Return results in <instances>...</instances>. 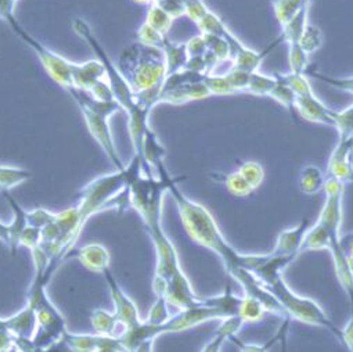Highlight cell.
Segmentation results:
<instances>
[{
	"label": "cell",
	"mask_w": 353,
	"mask_h": 352,
	"mask_svg": "<svg viewBox=\"0 0 353 352\" xmlns=\"http://www.w3.org/2000/svg\"><path fill=\"white\" fill-rule=\"evenodd\" d=\"M179 184H172L168 193L178 206L182 224L190 239L215 253L229 276L233 277L239 271L247 269V254L240 253L226 240L211 211L205 206L186 197Z\"/></svg>",
	"instance_id": "6da1fadb"
},
{
	"label": "cell",
	"mask_w": 353,
	"mask_h": 352,
	"mask_svg": "<svg viewBox=\"0 0 353 352\" xmlns=\"http://www.w3.org/2000/svg\"><path fill=\"white\" fill-rule=\"evenodd\" d=\"M74 31L88 42L90 49L96 53L97 59L101 61L105 70V77L107 81L111 86V90L114 93V99L119 103L122 110L126 111L128 114V128H129V135L133 146V151L136 155L140 154L141 150V143L145 130L150 128L148 124V117L151 110L144 107L137 97V93L133 92L125 77L121 74L118 67L112 63V60L108 57V55L104 52L101 43L93 34V30L90 26L82 20V19H75L72 23Z\"/></svg>",
	"instance_id": "7a4b0ae2"
},
{
	"label": "cell",
	"mask_w": 353,
	"mask_h": 352,
	"mask_svg": "<svg viewBox=\"0 0 353 352\" xmlns=\"http://www.w3.org/2000/svg\"><path fill=\"white\" fill-rule=\"evenodd\" d=\"M31 253L35 265V275L30 287L27 302L34 306L38 319V329L32 341L37 346L45 348L52 342L63 338L68 330L63 313L52 302L48 294V284L50 277H48L46 271L50 260L41 246Z\"/></svg>",
	"instance_id": "3957f363"
},
{
	"label": "cell",
	"mask_w": 353,
	"mask_h": 352,
	"mask_svg": "<svg viewBox=\"0 0 353 352\" xmlns=\"http://www.w3.org/2000/svg\"><path fill=\"white\" fill-rule=\"evenodd\" d=\"M117 67L136 93L162 89L168 77L163 52L140 42L132 43L122 52Z\"/></svg>",
	"instance_id": "277c9868"
},
{
	"label": "cell",
	"mask_w": 353,
	"mask_h": 352,
	"mask_svg": "<svg viewBox=\"0 0 353 352\" xmlns=\"http://www.w3.org/2000/svg\"><path fill=\"white\" fill-rule=\"evenodd\" d=\"M75 104L79 107L85 124L93 136V139L100 144V147L104 150L108 159L115 165L117 170H122L126 165L122 162L115 141L112 137V132L110 128V118L122 110L118 101H103L96 99L90 92L77 89V88H67L65 89Z\"/></svg>",
	"instance_id": "5b68a950"
},
{
	"label": "cell",
	"mask_w": 353,
	"mask_h": 352,
	"mask_svg": "<svg viewBox=\"0 0 353 352\" xmlns=\"http://www.w3.org/2000/svg\"><path fill=\"white\" fill-rule=\"evenodd\" d=\"M265 284L283 306L285 316L310 326L327 329L342 344V329L335 326V323L328 317L324 309L313 298L295 293L287 284L283 275L273 277Z\"/></svg>",
	"instance_id": "8992f818"
},
{
	"label": "cell",
	"mask_w": 353,
	"mask_h": 352,
	"mask_svg": "<svg viewBox=\"0 0 353 352\" xmlns=\"http://www.w3.org/2000/svg\"><path fill=\"white\" fill-rule=\"evenodd\" d=\"M6 23L12 27V30L17 34V37L30 46L37 56L39 57L42 66L45 67L46 72L50 75L53 81H56L59 85H61L64 89L72 86V70L74 64L72 61L64 59L63 56L57 55L43 43H41L37 38H34L28 31L24 30V27L17 21L16 16H10L6 19Z\"/></svg>",
	"instance_id": "52a82bcc"
},
{
	"label": "cell",
	"mask_w": 353,
	"mask_h": 352,
	"mask_svg": "<svg viewBox=\"0 0 353 352\" xmlns=\"http://www.w3.org/2000/svg\"><path fill=\"white\" fill-rule=\"evenodd\" d=\"M148 235L154 243L155 254H157V265L155 273L152 279V290L157 297H165L168 291L169 282L181 273L182 265L179 261L178 251H176L174 244L163 232L162 226L157 229L148 231Z\"/></svg>",
	"instance_id": "ba28073f"
},
{
	"label": "cell",
	"mask_w": 353,
	"mask_h": 352,
	"mask_svg": "<svg viewBox=\"0 0 353 352\" xmlns=\"http://www.w3.org/2000/svg\"><path fill=\"white\" fill-rule=\"evenodd\" d=\"M225 39L228 41L229 46H230V61L233 64V67H237L240 70H244L247 72H255L259 71L263 59L266 57L268 52H270L274 46H277L281 41V38H279L276 42L272 43V46L265 50V52H256L251 48H248L245 43H243L230 30L226 32Z\"/></svg>",
	"instance_id": "9c48e42d"
},
{
	"label": "cell",
	"mask_w": 353,
	"mask_h": 352,
	"mask_svg": "<svg viewBox=\"0 0 353 352\" xmlns=\"http://www.w3.org/2000/svg\"><path fill=\"white\" fill-rule=\"evenodd\" d=\"M103 275H104L105 282L108 284L110 294H111L112 304H114V313L117 315L119 324H122L123 329L133 327L134 324H137L141 320L140 316H139L137 305L122 290V287L119 286V283L117 282L115 276L112 275V272L110 269H107Z\"/></svg>",
	"instance_id": "30bf717a"
},
{
	"label": "cell",
	"mask_w": 353,
	"mask_h": 352,
	"mask_svg": "<svg viewBox=\"0 0 353 352\" xmlns=\"http://www.w3.org/2000/svg\"><path fill=\"white\" fill-rule=\"evenodd\" d=\"M328 175L343 185L353 184V136L338 139L328 159Z\"/></svg>",
	"instance_id": "8fae6325"
},
{
	"label": "cell",
	"mask_w": 353,
	"mask_h": 352,
	"mask_svg": "<svg viewBox=\"0 0 353 352\" xmlns=\"http://www.w3.org/2000/svg\"><path fill=\"white\" fill-rule=\"evenodd\" d=\"M165 298L168 300L170 306L178 309H188L203 304V297H200L194 291L189 277L183 271L169 282Z\"/></svg>",
	"instance_id": "7c38bea8"
},
{
	"label": "cell",
	"mask_w": 353,
	"mask_h": 352,
	"mask_svg": "<svg viewBox=\"0 0 353 352\" xmlns=\"http://www.w3.org/2000/svg\"><path fill=\"white\" fill-rule=\"evenodd\" d=\"M296 113L306 121L335 126L336 111L328 108L314 92L296 97Z\"/></svg>",
	"instance_id": "4fadbf2b"
},
{
	"label": "cell",
	"mask_w": 353,
	"mask_h": 352,
	"mask_svg": "<svg viewBox=\"0 0 353 352\" xmlns=\"http://www.w3.org/2000/svg\"><path fill=\"white\" fill-rule=\"evenodd\" d=\"M310 225L307 219H302L298 225L284 229L279 233L276 239V244L270 254L280 257H298L301 254V248L305 240V236L309 231Z\"/></svg>",
	"instance_id": "5bb4252c"
},
{
	"label": "cell",
	"mask_w": 353,
	"mask_h": 352,
	"mask_svg": "<svg viewBox=\"0 0 353 352\" xmlns=\"http://www.w3.org/2000/svg\"><path fill=\"white\" fill-rule=\"evenodd\" d=\"M204 79L199 81V82L186 84V85L173 88L169 90H161L159 103L179 106V104H185V103H189L193 100H201V99H207V97L212 96L208 86L205 85Z\"/></svg>",
	"instance_id": "9a60e30c"
},
{
	"label": "cell",
	"mask_w": 353,
	"mask_h": 352,
	"mask_svg": "<svg viewBox=\"0 0 353 352\" xmlns=\"http://www.w3.org/2000/svg\"><path fill=\"white\" fill-rule=\"evenodd\" d=\"M104 78H107L105 70L99 59L74 64L72 88L90 92L93 86Z\"/></svg>",
	"instance_id": "2e32d148"
},
{
	"label": "cell",
	"mask_w": 353,
	"mask_h": 352,
	"mask_svg": "<svg viewBox=\"0 0 353 352\" xmlns=\"http://www.w3.org/2000/svg\"><path fill=\"white\" fill-rule=\"evenodd\" d=\"M31 178V172L23 168L14 166H0V192H9L13 188L27 182ZM0 242L9 246L10 228L9 224L0 221Z\"/></svg>",
	"instance_id": "e0dca14e"
},
{
	"label": "cell",
	"mask_w": 353,
	"mask_h": 352,
	"mask_svg": "<svg viewBox=\"0 0 353 352\" xmlns=\"http://www.w3.org/2000/svg\"><path fill=\"white\" fill-rule=\"evenodd\" d=\"M75 255L81 264L92 272L104 273L107 269H110L111 254L108 248L100 243H89L83 246L75 251Z\"/></svg>",
	"instance_id": "ac0fdd59"
},
{
	"label": "cell",
	"mask_w": 353,
	"mask_h": 352,
	"mask_svg": "<svg viewBox=\"0 0 353 352\" xmlns=\"http://www.w3.org/2000/svg\"><path fill=\"white\" fill-rule=\"evenodd\" d=\"M6 329H9L16 337L34 338L38 329V319L34 306L28 302L16 315L6 317Z\"/></svg>",
	"instance_id": "d6986e66"
},
{
	"label": "cell",
	"mask_w": 353,
	"mask_h": 352,
	"mask_svg": "<svg viewBox=\"0 0 353 352\" xmlns=\"http://www.w3.org/2000/svg\"><path fill=\"white\" fill-rule=\"evenodd\" d=\"M3 196L8 199L12 211H13V219L9 224L10 228V242H9V248L12 251L13 255H16L17 248L20 247V239L23 232L26 231V228L28 226V219H27V210H24L17 202L16 199H13V196L9 192H3Z\"/></svg>",
	"instance_id": "ffe728a7"
},
{
	"label": "cell",
	"mask_w": 353,
	"mask_h": 352,
	"mask_svg": "<svg viewBox=\"0 0 353 352\" xmlns=\"http://www.w3.org/2000/svg\"><path fill=\"white\" fill-rule=\"evenodd\" d=\"M325 181H327V178H325L324 172L321 170V168H319L313 164H309L301 169L298 185L303 195L314 196L324 190Z\"/></svg>",
	"instance_id": "44dd1931"
},
{
	"label": "cell",
	"mask_w": 353,
	"mask_h": 352,
	"mask_svg": "<svg viewBox=\"0 0 353 352\" xmlns=\"http://www.w3.org/2000/svg\"><path fill=\"white\" fill-rule=\"evenodd\" d=\"M161 50L163 52L166 59L168 75L186 68V64L189 61V52L186 43H173L169 41V38H166Z\"/></svg>",
	"instance_id": "7402d4cb"
},
{
	"label": "cell",
	"mask_w": 353,
	"mask_h": 352,
	"mask_svg": "<svg viewBox=\"0 0 353 352\" xmlns=\"http://www.w3.org/2000/svg\"><path fill=\"white\" fill-rule=\"evenodd\" d=\"M307 24H309V5L303 6L284 26H281L283 27V32L280 35L281 41L285 43H298Z\"/></svg>",
	"instance_id": "603a6c76"
},
{
	"label": "cell",
	"mask_w": 353,
	"mask_h": 352,
	"mask_svg": "<svg viewBox=\"0 0 353 352\" xmlns=\"http://www.w3.org/2000/svg\"><path fill=\"white\" fill-rule=\"evenodd\" d=\"M331 247V237L325 226L316 221L314 225H312L305 236L301 254L305 251H320V250H328Z\"/></svg>",
	"instance_id": "cb8c5ba5"
},
{
	"label": "cell",
	"mask_w": 353,
	"mask_h": 352,
	"mask_svg": "<svg viewBox=\"0 0 353 352\" xmlns=\"http://www.w3.org/2000/svg\"><path fill=\"white\" fill-rule=\"evenodd\" d=\"M266 313L268 308L261 300L251 295H243L239 316L244 320V323H259L263 320Z\"/></svg>",
	"instance_id": "d4e9b609"
},
{
	"label": "cell",
	"mask_w": 353,
	"mask_h": 352,
	"mask_svg": "<svg viewBox=\"0 0 353 352\" xmlns=\"http://www.w3.org/2000/svg\"><path fill=\"white\" fill-rule=\"evenodd\" d=\"M90 322L94 329V333L101 335H115V330L119 324L118 317L114 312L105 309H94L90 315Z\"/></svg>",
	"instance_id": "484cf974"
},
{
	"label": "cell",
	"mask_w": 353,
	"mask_h": 352,
	"mask_svg": "<svg viewBox=\"0 0 353 352\" xmlns=\"http://www.w3.org/2000/svg\"><path fill=\"white\" fill-rule=\"evenodd\" d=\"M291 320H292V319H290L288 316H287V317H284V322H283V323H281V326L279 327L277 333H276L273 337H270L265 344L244 342V341H241L237 335H236V337H233L230 341H232V342H234V345L239 348V351H240V352H269V351L272 349V346H273L276 342H280V338H281V335H283L284 330L291 324Z\"/></svg>",
	"instance_id": "4316f807"
},
{
	"label": "cell",
	"mask_w": 353,
	"mask_h": 352,
	"mask_svg": "<svg viewBox=\"0 0 353 352\" xmlns=\"http://www.w3.org/2000/svg\"><path fill=\"white\" fill-rule=\"evenodd\" d=\"M276 84H277V78L274 74L269 75V74H263L261 71H255L250 77L247 92L251 95H255V96H269L270 97V93L274 89Z\"/></svg>",
	"instance_id": "83f0119b"
},
{
	"label": "cell",
	"mask_w": 353,
	"mask_h": 352,
	"mask_svg": "<svg viewBox=\"0 0 353 352\" xmlns=\"http://www.w3.org/2000/svg\"><path fill=\"white\" fill-rule=\"evenodd\" d=\"M277 78V84L274 89L270 93V97L280 103L283 107H285L290 113L296 111V93L292 90V88L280 77V74H274Z\"/></svg>",
	"instance_id": "f1b7e54d"
},
{
	"label": "cell",
	"mask_w": 353,
	"mask_h": 352,
	"mask_svg": "<svg viewBox=\"0 0 353 352\" xmlns=\"http://www.w3.org/2000/svg\"><path fill=\"white\" fill-rule=\"evenodd\" d=\"M64 338L74 349V352H96L101 340V334H75L67 331L64 334Z\"/></svg>",
	"instance_id": "f546056e"
},
{
	"label": "cell",
	"mask_w": 353,
	"mask_h": 352,
	"mask_svg": "<svg viewBox=\"0 0 353 352\" xmlns=\"http://www.w3.org/2000/svg\"><path fill=\"white\" fill-rule=\"evenodd\" d=\"M310 0H273V9L277 21L284 26L298 10L309 5Z\"/></svg>",
	"instance_id": "4dcf8cb0"
},
{
	"label": "cell",
	"mask_w": 353,
	"mask_h": 352,
	"mask_svg": "<svg viewBox=\"0 0 353 352\" xmlns=\"http://www.w3.org/2000/svg\"><path fill=\"white\" fill-rule=\"evenodd\" d=\"M173 20L174 19H172L165 10H162L155 3L150 5V9H148V13H147V17H145V23L150 27H152L154 30H157L158 32H161L163 35H168Z\"/></svg>",
	"instance_id": "1f68e13d"
},
{
	"label": "cell",
	"mask_w": 353,
	"mask_h": 352,
	"mask_svg": "<svg viewBox=\"0 0 353 352\" xmlns=\"http://www.w3.org/2000/svg\"><path fill=\"white\" fill-rule=\"evenodd\" d=\"M223 184H225L228 192L236 197H248L255 192L239 170L226 175L223 179Z\"/></svg>",
	"instance_id": "d6a6232c"
},
{
	"label": "cell",
	"mask_w": 353,
	"mask_h": 352,
	"mask_svg": "<svg viewBox=\"0 0 353 352\" xmlns=\"http://www.w3.org/2000/svg\"><path fill=\"white\" fill-rule=\"evenodd\" d=\"M197 27L201 31V34L205 35L225 37L226 32L229 31V27L225 24V21L212 10L207 12V14L197 23Z\"/></svg>",
	"instance_id": "836d02e7"
},
{
	"label": "cell",
	"mask_w": 353,
	"mask_h": 352,
	"mask_svg": "<svg viewBox=\"0 0 353 352\" xmlns=\"http://www.w3.org/2000/svg\"><path fill=\"white\" fill-rule=\"evenodd\" d=\"M239 172L244 176L254 190L261 188L265 181V168L258 161H244L240 165Z\"/></svg>",
	"instance_id": "e575fe53"
},
{
	"label": "cell",
	"mask_w": 353,
	"mask_h": 352,
	"mask_svg": "<svg viewBox=\"0 0 353 352\" xmlns=\"http://www.w3.org/2000/svg\"><path fill=\"white\" fill-rule=\"evenodd\" d=\"M298 43L309 56L316 53L323 45V34H321L320 28H317L316 26L309 23L306 26V28L303 30Z\"/></svg>",
	"instance_id": "d590c367"
},
{
	"label": "cell",
	"mask_w": 353,
	"mask_h": 352,
	"mask_svg": "<svg viewBox=\"0 0 353 352\" xmlns=\"http://www.w3.org/2000/svg\"><path fill=\"white\" fill-rule=\"evenodd\" d=\"M290 71L294 74H306L309 66V55L299 46V43H287Z\"/></svg>",
	"instance_id": "8d00e7d4"
},
{
	"label": "cell",
	"mask_w": 353,
	"mask_h": 352,
	"mask_svg": "<svg viewBox=\"0 0 353 352\" xmlns=\"http://www.w3.org/2000/svg\"><path fill=\"white\" fill-rule=\"evenodd\" d=\"M169 306H170V304L168 302V300L165 297H157L155 302L152 304V306L148 312V316H147L145 322H148L151 324H163V323H166L172 317Z\"/></svg>",
	"instance_id": "74e56055"
},
{
	"label": "cell",
	"mask_w": 353,
	"mask_h": 352,
	"mask_svg": "<svg viewBox=\"0 0 353 352\" xmlns=\"http://www.w3.org/2000/svg\"><path fill=\"white\" fill-rule=\"evenodd\" d=\"M338 130L339 139H346L353 136V104L342 111H336L335 126Z\"/></svg>",
	"instance_id": "f35d334b"
},
{
	"label": "cell",
	"mask_w": 353,
	"mask_h": 352,
	"mask_svg": "<svg viewBox=\"0 0 353 352\" xmlns=\"http://www.w3.org/2000/svg\"><path fill=\"white\" fill-rule=\"evenodd\" d=\"M205 42H207V48L208 52L214 53L218 60L221 63L223 61H230V46L228 43V41L225 39V37H218V35H205Z\"/></svg>",
	"instance_id": "ab89813d"
},
{
	"label": "cell",
	"mask_w": 353,
	"mask_h": 352,
	"mask_svg": "<svg viewBox=\"0 0 353 352\" xmlns=\"http://www.w3.org/2000/svg\"><path fill=\"white\" fill-rule=\"evenodd\" d=\"M280 77L292 88L296 96L312 93V85L309 82V75L306 74H294V72H281Z\"/></svg>",
	"instance_id": "60d3db41"
},
{
	"label": "cell",
	"mask_w": 353,
	"mask_h": 352,
	"mask_svg": "<svg viewBox=\"0 0 353 352\" xmlns=\"http://www.w3.org/2000/svg\"><path fill=\"white\" fill-rule=\"evenodd\" d=\"M205 85L208 86L211 95H218V96H226V95H234L237 93L236 89L232 86L226 75H207L204 79Z\"/></svg>",
	"instance_id": "b9f144b4"
},
{
	"label": "cell",
	"mask_w": 353,
	"mask_h": 352,
	"mask_svg": "<svg viewBox=\"0 0 353 352\" xmlns=\"http://www.w3.org/2000/svg\"><path fill=\"white\" fill-rule=\"evenodd\" d=\"M166 38H168V35L158 32L157 30L150 27L147 23H144L137 31V42L147 45V46L157 48V49L162 48Z\"/></svg>",
	"instance_id": "7bdbcfd3"
},
{
	"label": "cell",
	"mask_w": 353,
	"mask_h": 352,
	"mask_svg": "<svg viewBox=\"0 0 353 352\" xmlns=\"http://www.w3.org/2000/svg\"><path fill=\"white\" fill-rule=\"evenodd\" d=\"M309 77L319 79V81L330 85L331 88H335L338 90L347 92V93L353 95V77H330V75H324L320 72H310Z\"/></svg>",
	"instance_id": "ee69618b"
},
{
	"label": "cell",
	"mask_w": 353,
	"mask_h": 352,
	"mask_svg": "<svg viewBox=\"0 0 353 352\" xmlns=\"http://www.w3.org/2000/svg\"><path fill=\"white\" fill-rule=\"evenodd\" d=\"M56 215H57V213H52L46 208H34L27 213V219H28L30 226L43 229L48 225L54 222Z\"/></svg>",
	"instance_id": "f6af8a7d"
},
{
	"label": "cell",
	"mask_w": 353,
	"mask_h": 352,
	"mask_svg": "<svg viewBox=\"0 0 353 352\" xmlns=\"http://www.w3.org/2000/svg\"><path fill=\"white\" fill-rule=\"evenodd\" d=\"M225 75H226V78L229 79V82L232 84V86L236 89L237 93H240V92H247L251 72H247V71H244V70H240V68L232 66V68H230Z\"/></svg>",
	"instance_id": "bcb514c9"
},
{
	"label": "cell",
	"mask_w": 353,
	"mask_h": 352,
	"mask_svg": "<svg viewBox=\"0 0 353 352\" xmlns=\"http://www.w3.org/2000/svg\"><path fill=\"white\" fill-rule=\"evenodd\" d=\"M154 3L165 10L172 19L186 16V0H155Z\"/></svg>",
	"instance_id": "7dc6e473"
},
{
	"label": "cell",
	"mask_w": 353,
	"mask_h": 352,
	"mask_svg": "<svg viewBox=\"0 0 353 352\" xmlns=\"http://www.w3.org/2000/svg\"><path fill=\"white\" fill-rule=\"evenodd\" d=\"M42 243V229L34 228V226H27L26 231L21 235L20 239V246H24L27 248H30L31 251L35 250L37 247H39Z\"/></svg>",
	"instance_id": "c3c4849f"
},
{
	"label": "cell",
	"mask_w": 353,
	"mask_h": 352,
	"mask_svg": "<svg viewBox=\"0 0 353 352\" xmlns=\"http://www.w3.org/2000/svg\"><path fill=\"white\" fill-rule=\"evenodd\" d=\"M186 16L196 24L207 14L210 8L204 3V0H186Z\"/></svg>",
	"instance_id": "681fc988"
},
{
	"label": "cell",
	"mask_w": 353,
	"mask_h": 352,
	"mask_svg": "<svg viewBox=\"0 0 353 352\" xmlns=\"http://www.w3.org/2000/svg\"><path fill=\"white\" fill-rule=\"evenodd\" d=\"M96 352H128L119 335H101Z\"/></svg>",
	"instance_id": "f907efd6"
},
{
	"label": "cell",
	"mask_w": 353,
	"mask_h": 352,
	"mask_svg": "<svg viewBox=\"0 0 353 352\" xmlns=\"http://www.w3.org/2000/svg\"><path fill=\"white\" fill-rule=\"evenodd\" d=\"M339 248L343 254L346 264L349 265L350 271L353 272V232H347L341 235L339 237Z\"/></svg>",
	"instance_id": "816d5d0a"
},
{
	"label": "cell",
	"mask_w": 353,
	"mask_h": 352,
	"mask_svg": "<svg viewBox=\"0 0 353 352\" xmlns=\"http://www.w3.org/2000/svg\"><path fill=\"white\" fill-rule=\"evenodd\" d=\"M188 52L189 57H197V56H204L208 52L205 37L203 34L192 38L188 43Z\"/></svg>",
	"instance_id": "f5cc1de1"
},
{
	"label": "cell",
	"mask_w": 353,
	"mask_h": 352,
	"mask_svg": "<svg viewBox=\"0 0 353 352\" xmlns=\"http://www.w3.org/2000/svg\"><path fill=\"white\" fill-rule=\"evenodd\" d=\"M226 341H229L228 335L219 330H215L214 337L203 346L201 352H222V348Z\"/></svg>",
	"instance_id": "db71d44e"
},
{
	"label": "cell",
	"mask_w": 353,
	"mask_h": 352,
	"mask_svg": "<svg viewBox=\"0 0 353 352\" xmlns=\"http://www.w3.org/2000/svg\"><path fill=\"white\" fill-rule=\"evenodd\" d=\"M16 346V335L9 329H0V352H9Z\"/></svg>",
	"instance_id": "11a10c76"
},
{
	"label": "cell",
	"mask_w": 353,
	"mask_h": 352,
	"mask_svg": "<svg viewBox=\"0 0 353 352\" xmlns=\"http://www.w3.org/2000/svg\"><path fill=\"white\" fill-rule=\"evenodd\" d=\"M41 352H74V349L70 346L67 340L63 337V338L52 342L50 345L42 348Z\"/></svg>",
	"instance_id": "9f6ffc18"
},
{
	"label": "cell",
	"mask_w": 353,
	"mask_h": 352,
	"mask_svg": "<svg viewBox=\"0 0 353 352\" xmlns=\"http://www.w3.org/2000/svg\"><path fill=\"white\" fill-rule=\"evenodd\" d=\"M19 0H0V19L5 20L10 16H16L14 10H16V3Z\"/></svg>",
	"instance_id": "6f0895ef"
},
{
	"label": "cell",
	"mask_w": 353,
	"mask_h": 352,
	"mask_svg": "<svg viewBox=\"0 0 353 352\" xmlns=\"http://www.w3.org/2000/svg\"><path fill=\"white\" fill-rule=\"evenodd\" d=\"M154 341H155V340L143 342L134 352H154Z\"/></svg>",
	"instance_id": "680465c9"
},
{
	"label": "cell",
	"mask_w": 353,
	"mask_h": 352,
	"mask_svg": "<svg viewBox=\"0 0 353 352\" xmlns=\"http://www.w3.org/2000/svg\"><path fill=\"white\" fill-rule=\"evenodd\" d=\"M288 330H290V326L284 330L281 338H280V346H281V352H287V334H288Z\"/></svg>",
	"instance_id": "91938a15"
},
{
	"label": "cell",
	"mask_w": 353,
	"mask_h": 352,
	"mask_svg": "<svg viewBox=\"0 0 353 352\" xmlns=\"http://www.w3.org/2000/svg\"><path fill=\"white\" fill-rule=\"evenodd\" d=\"M134 2H137V3H145V5H151V3H154V0H134Z\"/></svg>",
	"instance_id": "94428289"
},
{
	"label": "cell",
	"mask_w": 353,
	"mask_h": 352,
	"mask_svg": "<svg viewBox=\"0 0 353 352\" xmlns=\"http://www.w3.org/2000/svg\"><path fill=\"white\" fill-rule=\"evenodd\" d=\"M0 329H6V317H0Z\"/></svg>",
	"instance_id": "6125c7cd"
},
{
	"label": "cell",
	"mask_w": 353,
	"mask_h": 352,
	"mask_svg": "<svg viewBox=\"0 0 353 352\" xmlns=\"http://www.w3.org/2000/svg\"><path fill=\"white\" fill-rule=\"evenodd\" d=\"M9 352H20V349H19L17 346H14V348H12Z\"/></svg>",
	"instance_id": "be15d7a7"
}]
</instances>
